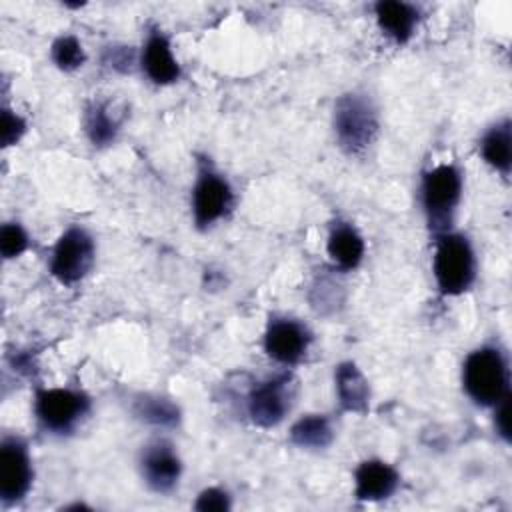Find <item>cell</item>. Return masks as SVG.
Wrapping results in <instances>:
<instances>
[{
    "label": "cell",
    "instance_id": "1",
    "mask_svg": "<svg viewBox=\"0 0 512 512\" xmlns=\"http://www.w3.org/2000/svg\"><path fill=\"white\" fill-rule=\"evenodd\" d=\"M332 128L342 152L356 158L364 156L380 130L378 112L370 96L362 92L338 96L332 110Z\"/></svg>",
    "mask_w": 512,
    "mask_h": 512
},
{
    "label": "cell",
    "instance_id": "2",
    "mask_svg": "<svg viewBox=\"0 0 512 512\" xmlns=\"http://www.w3.org/2000/svg\"><path fill=\"white\" fill-rule=\"evenodd\" d=\"M508 384V362L498 346H480L466 356L462 386L476 406L494 408L502 398L510 396Z\"/></svg>",
    "mask_w": 512,
    "mask_h": 512
},
{
    "label": "cell",
    "instance_id": "3",
    "mask_svg": "<svg viewBox=\"0 0 512 512\" xmlns=\"http://www.w3.org/2000/svg\"><path fill=\"white\" fill-rule=\"evenodd\" d=\"M432 272L440 294L460 296L476 280V254L470 240L460 232L436 234Z\"/></svg>",
    "mask_w": 512,
    "mask_h": 512
},
{
    "label": "cell",
    "instance_id": "4",
    "mask_svg": "<svg viewBox=\"0 0 512 512\" xmlns=\"http://www.w3.org/2000/svg\"><path fill=\"white\" fill-rule=\"evenodd\" d=\"M462 172L454 164H438L424 172L420 184L422 208L428 226L436 232H448L456 208L462 200Z\"/></svg>",
    "mask_w": 512,
    "mask_h": 512
},
{
    "label": "cell",
    "instance_id": "5",
    "mask_svg": "<svg viewBox=\"0 0 512 512\" xmlns=\"http://www.w3.org/2000/svg\"><path fill=\"white\" fill-rule=\"evenodd\" d=\"M96 244L92 234L82 226H70L56 240L50 260V274L64 286L80 282L94 264Z\"/></svg>",
    "mask_w": 512,
    "mask_h": 512
},
{
    "label": "cell",
    "instance_id": "6",
    "mask_svg": "<svg viewBox=\"0 0 512 512\" xmlns=\"http://www.w3.org/2000/svg\"><path fill=\"white\" fill-rule=\"evenodd\" d=\"M90 400L72 388H42L36 392L34 412L38 422L54 434H66L88 414Z\"/></svg>",
    "mask_w": 512,
    "mask_h": 512
},
{
    "label": "cell",
    "instance_id": "7",
    "mask_svg": "<svg viewBox=\"0 0 512 512\" xmlns=\"http://www.w3.org/2000/svg\"><path fill=\"white\" fill-rule=\"evenodd\" d=\"M294 392H296V382H294V376L288 372L276 374L272 378H266L264 382L254 384L246 400V408L252 424L260 428L278 426L292 408Z\"/></svg>",
    "mask_w": 512,
    "mask_h": 512
},
{
    "label": "cell",
    "instance_id": "8",
    "mask_svg": "<svg viewBox=\"0 0 512 512\" xmlns=\"http://www.w3.org/2000/svg\"><path fill=\"white\" fill-rule=\"evenodd\" d=\"M234 202L230 182L212 166H200L192 188V218L196 228L206 230L222 220Z\"/></svg>",
    "mask_w": 512,
    "mask_h": 512
},
{
    "label": "cell",
    "instance_id": "9",
    "mask_svg": "<svg viewBox=\"0 0 512 512\" xmlns=\"http://www.w3.org/2000/svg\"><path fill=\"white\" fill-rule=\"evenodd\" d=\"M34 478L32 460L20 438H4L0 444V498L6 506L18 504L30 490Z\"/></svg>",
    "mask_w": 512,
    "mask_h": 512
},
{
    "label": "cell",
    "instance_id": "10",
    "mask_svg": "<svg viewBox=\"0 0 512 512\" xmlns=\"http://www.w3.org/2000/svg\"><path fill=\"white\" fill-rule=\"evenodd\" d=\"M312 342L310 330L288 316H272L264 332V352L278 364H298Z\"/></svg>",
    "mask_w": 512,
    "mask_h": 512
},
{
    "label": "cell",
    "instance_id": "11",
    "mask_svg": "<svg viewBox=\"0 0 512 512\" xmlns=\"http://www.w3.org/2000/svg\"><path fill=\"white\" fill-rule=\"evenodd\" d=\"M140 474L144 484L158 494L174 490L182 476V460L166 440H154L140 452Z\"/></svg>",
    "mask_w": 512,
    "mask_h": 512
},
{
    "label": "cell",
    "instance_id": "12",
    "mask_svg": "<svg viewBox=\"0 0 512 512\" xmlns=\"http://www.w3.org/2000/svg\"><path fill=\"white\" fill-rule=\"evenodd\" d=\"M138 60L144 74L158 86L172 84L180 78V64L172 52L170 40L160 28L148 30Z\"/></svg>",
    "mask_w": 512,
    "mask_h": 512
},
{
    "label": "cell",
    "instance_id": "13",
    "mask_svg": "<svg viewBox=\"0 0 512 512\" xmlns=\"http://www.w3.org/2000/svg\"><path fill=\"white\" fill-rule=\"evenodd\" d=\"M400 486L398 470L378 458L358 464L354 472V496L360 502H380L390 498Z\"/></svg>",
    "mask_w": 512,
    "mask_h": 512
},
{
    "label": "cell",
    "instance_id": "14",
    "mask_svg": "<svg viewBox=\"0 0 512 512\" xmlns=\"http://www.w3.org/2000/svg\"><path fill=\"white\" fill-rule=\"evenodd\" d=\"M126 118V108L120 100H94L84 112V132L96 146H108L116 140Z\"/></svg>",
    "mask_w": 512,
    "mask_h": 512
},
{
    "label": "cell",
    "instance_id": "15",
    "mask_svg": "<svg viewBox=\"0 0 512 512\" xmlns=\"http://www.w3.org/2000/svg\"><path fill=\"white\" fill-rule=\"evenodd\" d=\"M378 28L396 44H406L418 26L420 12L414 4L400 0H380L374 4Z\"/></svg>",
    "mask_w": 512,
    "mask_h": 512
},
{
    "label": "cell",
    "instance_id": "16",
    "mask_svg": "<svg viewBox=\"0 0 512 512\" xmlns=\"http://www.w3.org/2000/svg\"><path fill=\"white\" fill-rule=\"evenodd\" d=\"M334 382L340 410L354 414H364L368 410L370 386L366 376L354 362H340L334 372Z\"/></svg>",
    "mask_w": 512,
    "mask_h": 512
},
{
    "label": "cell",
    "instance_id": "17",
    "mask_svg": "<svg viewBox=\"0 0 512 512\" xmlns=\"http://www.w3.org/2000/svg\"><path fill=\"white\" fill-rule=\"evenodd\" d=\"M364 250V238L350 222L338 220L332 224L326 240V252L338 270H354L362 262Z\"/></svg>",
    "mask_w": 512,
    "mask_h": 512
},
{
    "label": "cell",
    "instance_id": "18",
    "mask_svg": "<svg viewBox=\"0 0 512 512\" xmlns=\"http://www.w3.org/2000/svg\"><path fill=\"white\" fill-rule=\"evenodd\" d=\"M480 154L488 166L508 178L512 166V124L508 118L498 120L484 132L480 140Z\"/></svg>",
    "mask_w": 512,
    "mask_h": 512
},
{
    "label": "cell",
    "instance_id": "19",
    "mask_svg": "<svg viewBox=\"0 0 512 512\" xmlns=\"http://www.w3.org/2000/svg\"><path fill=\"white\" fill-rule=\"evenodd\" d=\"M334 440V428L324 414H306L290 428V442L306 450H324Z\"/></svg>",
    "mask_w": 512,
    "mask_h": 512
},
{
    "label": "cell",
    "instance_id": "20",
    "mask_svg": "<svg viewBox=\"0 0 512 512\" xmlns=\"http://www.w3.org/2000/svg\"><path fill=\"white\" fill-rule=\"evenodd\" d=\"M132 414L158 428H174L180 422V408L170 398L158 394H138L132 400Z\"/></svg>",
    "mask_w": 512,
    "mask_h": 512
},
{
    "label": "cell",
    "instance_id": "21",
    "mask_svg": "<svg viewBox=\"0 0 512 512\" xmlns=\"http://www.w3.org/2000/svg\"><path fill=\"white\" fill-rule=\"evenodd\" d=\"M50 58L60 70L72 72V70H78L86 62V52L76 36L64 34L52 42Z\"/></svg>",
    "mask_w": 512,
    "mask_h": 512
},
{
    "label": "cell",
    "instance_id": "22",
    "mask_svg": "<svg viewBox=\"0 0 512 512\" xmlns=\"http://www.w3.org/2000/svg\"><path fill=\"white\" fill-rule=\"evenodd\" d=\"M28 248V234L16 222H6L0 230V252L6 260L18 258Z\"/></svg>",
    "mask_w": 512,
    "mask_h": 512
},
{
    "label": "cell",
    "instance_id": "23",
    "mask_svg": "<svg viewBox=\"0 0 512 512\" xmlns=\"http://www.w3.org/2000/svg\"><path fill=\"white\" fill-rule=\"evenodd\" d=\"M230 506L232 504H230L228 492L216 486L204 488L194 502V510H200V512H226L230 510Z\"/></svg>",
    "mask_w": 512,
    "mask_h": 512
},
{
    "label": "cell",
    "instance_id": "24",
    "mask_svg": "<svg viewBox=\"0 0 512 512\" xmlns=\"http://www.w3.org/2000/svg\"><path fill=\"white\" fill-rule=\"evenodd\" d=\"M2 146H14L26 132V122L12 112L10 108H2Z\"/></svg>",
    "mask_w": 512,
    "mask_h": 512
},
{
    "label": "cell",
    "instance_id": "25",
    "mask_svg": "<svg viewBox=\"0 0 512 512\" xmlns=\"http://www.w3.org/2000/svg\"><path fill=\"white\" fill-rule=\"evenodd\" d=\"M104 64L110 66L116 72H130L134 62H136V54L130 46H108L104 50Z\"/></svg>",
    "mask_w": 512,
    "mask_h": 512
},
{
    "label": "cell",
    "instance_id": "26",
    "mask_svg": "<svg viewBox=\"0 0 512 512\" xmlns=\"http://www.w3.org/2000/svg\"><path fill=\"white\" fill-rule=\"evenodd\" d=\"M494 430L506 444L510 442V396L494 406Z\"/></svg>",
    "mask_w": 512,
    "mask_h": 512
}]
</instances>
